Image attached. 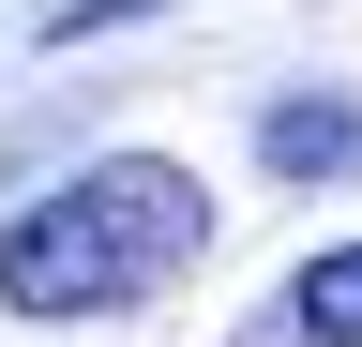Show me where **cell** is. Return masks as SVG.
I'll return each mask as SVG.
<instances>
[{
  "label": "cell",
  "instance_id": "obj_1",
  "mask_svg": "<svg viewBox=\"0 0 362 347\" xmlns=\"http://www.w3.org/2000/svg\"><path fill=\"white\" fill-rule=\"evenodd\" d=\"M211 257V182L181 151H90L76 182L16 196L0 227V317L76 332V317H136Z\"/></svg>",
  "mask_w": 362,
  "mask_h": 347
},
{
  "label": "cell",
  "instance_id": "obj_2",
  "mask_svg": "<svg viewBox=\"0 0 362 347\" xmlns=\"http://www.w3.org/2000/svg\"><path fill=\"white\" fill-rule=\"evenodd\" d=\"M257 166H272V182H347V166H362V106L347 91H287L257 121Z\"/></svg>",
  "mask_w": 362,
  "mask_h": 347
},
{
  "label": "cell",
  "instance_id": "obj_3",
  "mask_svg": "<svg viewBox=\"0 0 362 347\" xmlns=\"http://www.w3.org/2000/svg\"><path fill=\"white\" fill-rule=\"evenodd\" d=\"M272 332L287 347H362V242H317L287 287H272Z\"/></svg>",
  "mask_w": 362,
  "mask_h": 347
},
{
  "label": "cell",
  "instance_id": "obj_4",
  "mask_svg": "<svg viewBox=\"0 0 362 347\" xmlns=\"http://www.w3.org/2000/svg\"><path fill=\"white\" fill-rule=\"evenodd\" d=\"M121 16H166V0H45V46H90V30H121Z\"/></svg>",
  "mask_w": 362,
  "mask_h": 347
}]
</instances>
